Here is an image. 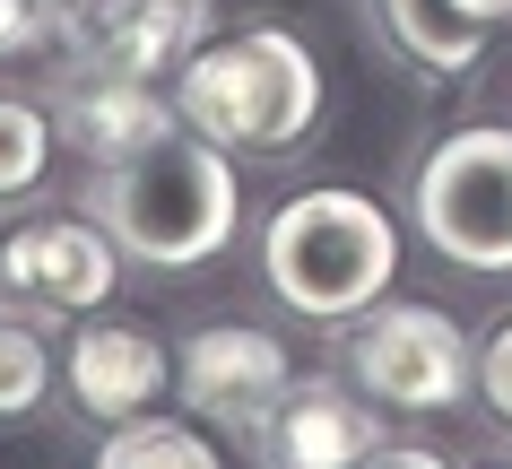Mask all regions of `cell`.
<instances>
[{
  "instance_id": "cell-17",
  "label": "cell",
  "mask_w": 512,
  "mask_h": 469,
  "mask_svg": "<svg viewBox=\"0 0 512 469\" xmlns=\"http://www.w3.org/2000/svg\"><path fill=\"white\" fill-rule=\"evenodd\" d=\"M495 426H512V313L478 331V391H469Z\"/></svg>"
},
{
  "instance_id": "cell-15",
  "label": "cell",
  "mask_w": 512,
  "mask_h": 469,
  "mask_svg": "<svg viewBox=\"0 0 512 469\" xmlns=\"http://www.w3.org/2000/svg\"><path fill=\"white\" fill-rule=\"evenodd\" d=\"M53 148H61V122L35 96L0 87V209H27L53 183Z\"/></svg>"
},
{
  "instance_id": "cell-18",
  "label": "cell",
  "mask_w": 512,
  "mask_h": 469,
  "mask_svg": "<svg viewBox=\"0 0 512 469\" xmlns=\"http://www.w3.org/2000/svg\"><path fill=\"white\" fill-rule=\"evenodd\" d=\"M365 469H460V461H452V452H443V443L391 435V443H382V452H374V461H365Z\"/></svg>"
},
{
  "instance_id": "cell-5",
  "label": "cell",
  "mask_w": 512,
  "mask_h": 469,
  "mask_svg": "<svg viewBox=\"0 0 512 469\" xmlns=\"http://www.w3.org/2000/svg\"><path fill=\"white\" fill-rule=\"evenodd\" d=\"M339 374H348L365 400L400 409V417H452V409H469V391H478V339L460 331L443 304L382 296L374 313L348 322Z\"/></svg>"
},
{
  "instance_id": "cell-13",
  "label": "cell",
  "mask_w": 512,
  "mask_h": 469,
  "mask_svg": "<svg viewBox=\"0 0 512 469\" xmlns=\"http://www.w3.org/2000/svg\"><path fill=\"white\" fill-rule=\"evenodd\" d=\"M53 374H61V348L44 331V313L35 304H0V426H27L53 400Z\"/></svg>"
},
{
  "instance_id": "cell-7",
  "label": "cell",
  "mask_w": 512,
  "mask_h": 469,
  "mask_svg": "<svg viewBox=\"0 0 512 469\" xmlns=\"http://www.w3.org/2000/svg\"><path fill=\"white\" fill-rule=\"evenodd\" d=\"M0 287L35 304L44 322H87L122 287V244L87 209L79 218H18L0 235Z\"/></svg>"
},
{
  "instance_id": "cell-3",
  "label": "cell",
  "mask_w": 512,
  "mask_h": 469,
  "mask_svg": "<svg viewBox=\"0 0 512 469\" xmlns=\"http://www.w3.org/2000/svg\"><path fill=\"white\" fill-rule=\"evenodd\" d=\"M174 105L226 157H296L322 122V61L296 27L209 35L174 79Z\"/></svg>"
},
{
  "instance_id": "cell-21",
  "label": "cell",
  "mask_w": 512,
  "mask_h": 469,
  "mask_svg": "<svg viewBox=\"0 0 512 469\" xmlns=\"http://www.w3.org/2000/svg\"><path fill=\"white\" fill-rule=\"evenodd\" d=\"M0 296H9V287H0Z\"/></svg>"
},
{
  "instance_id": "cell-12",
  "label": "cell",
  "mask_w": 512,
  "mask_h": 469,
  "mask_svg": "<svg viewBox=\"0 0 512 469\" xmlns=\"http://www.w3.org/2000/svg\"><path fill=\"white\" fill-rule=\"evenodd\" d=\"M374 9H382V35H391V44H400L417 70H443V79L478 70L486 27L460 9V0H374Z\"/></svg>"
},
{
  "instance_id": "cell-10",
  "label": "cell",
  "mask_w": 512,
  "mask_h": 469,
  "mask_svg": "<svg viewBox=\"0 0 512 469\" xmlns=\"http://www.w3.org/2000/svg\"><path fill=\"white\" fill-rule=\"evenodd\" d=\"M53 122H61V148H79L87 166H122V157H139V148H157V139L183 131V105H174V87L70 61V79L53 96Z\"/></svg>"
},
{
  "instance_id": "cell-20",
  "label": "cell",
  "mask_w": 512,
  "mask_h": 469,
  "mask_svg": "<svg viewBox=\"0 0 512 469\" xmlns=\"http://www.w3.org/2000/svg\"><path fill=\"white\" fill-rule=\"evenodd\" d=\"M478 469H512V461H478Z\"/></svg>"
},
{
  "instance_id": "cell-2",
  "label": "cell",
  "mask_w": 512,
  "mask_h": 469,
  "mask_svg": "<svg viewBox=\"0 0 512 469\" xmlns=\"http://www.w3.org/2000/svg\"><path fill=\"white\" fill-rule=\"evenodd\" d=\"M261 278H270L278 313L348 331L356 313H374L400 287V218L374 192H356V183H313V192L270 209Z\"/></svg>"
},
{
  "instance_id": "cell-8",
  "label": "cell",
  "mask_w": 512,
  "mask_h": 469,
  "mask_svg": "<svg viewBox=\"0 0 512 469\" xmlns=\"http://www.w3.org/2000/svg\"><path fill=\"white\" fill-rule=\"evenodd\" d=\"M382 400L348 383V374H296V391L252 426V461L261 469H365L391 443Z\"/></svg>"
},
{
  "instance_id": "cell-16",
  "label": "cell",
  "mask_w": 512,
  "mask_h": 469,
  "mask_svg": "<svg viewBox=\"0 0 512 469\" xmlns=\"http://www.w3.org/2000/svg\"><path fill=\"white\" fill-rule=\"evenodd\" d=\"M44 53L79 61V0H0V70Z\"/></svg>"
},
{
  "instance_id": "cell-9",
  "label": "cell",
  "mask_w": 512,
  "mask_h": 469,
  "mask_svg": "<svg viewBox=\"0 0 512 469\" xmlns=\"http://www.w3.org/2000/svg\"><path fill=\"white\" fill-rule=\"evenodd\" d=\"M174 391V348H165L148 322H122V313H87L79 331L61 339V400L87 417V426H122V417H148Z\"/></svg>"
},
{
  "instance_id": "cell-1",
  "label": "cell",
  "mask_w": 512,
  "mask_h": 469,
  "mask_svg": "<svg viewBox=\"0 0 512 469\" xmlns=\"http://www.w3.org/2000/svg\"><path fill=\"white\" fill-rule=\"evenodd\" d=\"M79 209L122 244V261L200 270V261H217V252L235 244L243 183H235V157L183 122L174 139L139 148V157H122V166H96L87 192H79Z\"/></svg>"
},
{
  "instance_id": "cell-11",
  "label": "cell",
  "mask_w": 512,
  "mask_h": 469,
  "mask_svg": "<svg viewBox=\"0 0 512 469\" xmlns=\"http://www.w3.org/2000/svg\"><path fill=\"white\" fill-rule=\"evenodd\" d=\"M217 35L209 0H79V61L122 79H183V61Z\"/></svg>"
},
{
  "instance_id": "cell-19",
  "label": "cell",
  "mask_w": 512,
  "mask_h": 469,
  "mask_svg": "<svg viewBox=\"0 0 512 469\" xmlns=\"http://www.w3.org/2000/svg\"><path fill=\"white\" fill-rule=\"evenodd\" d=\"M460 9H469V18H478L486 35H495V27H512V0H460Z\"/></svg>"
},
{
  "instance_id": "cell-6",
  "label": "cell",
  "mask_w": 512,
  "mask_h": 469,
  "mask_svg": "<svg viewBox=\"0 0 512 469\" xmlns=\"http://www.w3.org/2000/svg\"><path fill=\"white\" fill-rule=\"evenodd\" d=\"M174 391H183V409L200 426H226V435L252 443V426L296 391V357L261 322H200L174 348Z\"/></svg>"
},
{
  "instance_id": "cell-4",
  "label": "cell",
  "mask_w": 512,
  "mask_h": 469,
  "mask_svg": "<svg viewBox=\"0 0 512 469\" xmlns=\"http://www.w3.org/2000/svg\"><path fill=\"white\" fill-rule=\"evenodd\" d=\"M408 218L452 270H512V122H460L426 148L408 183Z\"/></svg>"
},
{
  "instance_id": "cell-14",
  "label": "cell",
  "mask_w": 512,
  "mask_h": 469,
  "mask_svg": "<svg viewBox=\"0 0 512 469\" xmlns=\"http://www.w3.org/2000/svg\"><path fill=\"white\" fill-rule=\"evenodd\" d=\"M87 469H226V452H217L200 426L183 417H122V426H105V443H96V461Z\"/></svg>"
}]
</instances>
